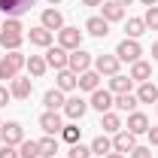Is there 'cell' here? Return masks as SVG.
Returning a JSON list of instances; mask_svg holds the SVG:
<instances>
[{"instance_id":"cell-1","label":"cell","mask_w":158,"mask_h":158,"mask_svg":"<svg viewBox=\"0 0 158 158\" xmlns=\"http://www.w3.org/2000/svg\"><path fill=\"white\" fill-rule=\"evenodd\" d=\"M21 43H24V27H21L19 19H9L3 24V31H0V46L6 52H19Z\"/></svg>"},{"instance_id":"cell-2","label":"cell","mask_w":158,"mask_h":158,"mask_svg":"<svg viewBox=\"0 0 158 158\" xmlns=\"http://www.w3.org/2000/svg\"><path fill=\"white\" fill-rule=\"evenodd\" d=\"M24 64H27V61H24L21 52H9V55H3V58H0V79H9V82H12Z\"/></svg>"},{"instance_id":"cell-3","label":"cell","mask_w":158,"mask_h":158,"mask_svg":"<svg viewBox=\"0 0 158 158\" xmlns=\"http://www.w3.org/2000/svg\"><path fill=\"white\" fill-rule=\"evenodd\" d=\"M58 46L73 52V49H82V31L79 27H61L58 31Z\"/></svg>"},{"instance_id":"cell-4","label":"cell","mask_w":158,"mask_h":158,"mask_svg":"<svg viewBox=\"0 0 158 158\" xmlns=\"http://www.w3.org/2000/svg\"><path fill=\"white\" fill-rule=\"evenodd\" d=\"M140 55H143V49H140V43L137 40H122V43H118V49H116V58L118 61H131V64H134V61H140Z\"/></svg>"},{"instance_id":"cell-5","label":"cell","mask_w":158,"mask_h":158,"mask_svg":"<svg viewBox=\"0 0 158 158\" xmlns=\"http://www.w3.org/2000/svg\"><path fill=\"white\" fill-rule=\"evenodd\" d=\"M0 137H3V143H9V146H19L21 140H24V128H21L19 122H6V125H0Z\"/></svg>"},{"instance_id":"cell-6","label":"cell","mask_w":158,"mask_h":158,"mask_svg":"<svg viewBox=\"0 0 158 158\" xmlns=\"http://www.w3.org/2000/svg\"><path fill=\"white\" fill-rule=\"evenodd\" d=\"M113 91H103V88H98V91H91V100H88V106H94V110H98L100 116H103V113H110V110H113Z\"/></svg>"},{"instance_id":"cell-7","label":"cell","mask_w":158,"mask_h":158,"mask_svg":"<svg viewBox=\"0 0 158 158\" xmlns=\"http://www.w3.org/2000/svg\"><path fill=\"white\" fill-rule=\"evenodd\" d=\"M67 67L79 76V73H85V70L91 67V55H88V52H82V49H73V52H70V58H67Z\"/></svg>"},{"instance_id":"cell-8","label":"cell","mask_w":158,"mask_h":158,"mask_svg":"<svg viewBox=\"0 0 158 158\" xmlns=\"http://www.w3.org/2000/svg\"><path fill=\"white\" fill-rule=\"evenodd\" d=\"M118 64H122V61H118L116 55H98L94 70H98L100 76H116V73H118Z\"/></svg>"},{"instance_id":"cell-9","label":"cell","mask_w":158,"mask_h":158,"mask_svg":"<svg viewBox=\"0 0 158 158\" xmlns=\"http://www.w3.org/2000/svg\"><path fill=\"white\" fill-rule=\"evenodd\" d=\"M40 128H43L46 134H52V137H55V134H61V128H64V125H61L58 110H49V113H43V116H40Z\"/></svg>"},{"instance_id":"cell-10","label":"cell","mask_w":158,"mask_h":158,"mask_svg":"<svg viewBox=\"0 0 158 158\" xmlns=\"http://www.w3.org/2000/svg\"><path fill=\"white\" fill-rule=\"evenodd\" d=\"M67 58H70V52L67 49H61V46H49V52H46V64L49 67H55V70H67Z\"/></svg>"},{"instance_id":"cell-11","label":"cell","mask_w":158,"mask_h":158,"mask_svg":"<svg viewBox=\"0 0 158 158\" xmlns=\"http://www.w3.org/2000/svg\"><path fill=\"white\" fill-rule=\"evenodd\" d=\"M34 0H0V12H6L9 19H19L24 9H31Z\"/></svg>"},{"instance_id":"cell-12","label":"cell","mask_w":158,"mask_h":158,"mask_svg":"<svg viewBox=\"0 0 158 158\" xmlns=\"http://www.w3.org/2000/svg\"><path fill=\"white\" fill-rule=\"evenodd\" d=\"M134 146H137V140H134V134H131V131H118L116 137H113V152H122V155H128Z\"/></svg>"},{"instance_id":"cell-13","label":"cell","mask_w":158,"mask_h":158,"mask_svg":"<svg viewBox=\"0 0 158 158\" xmlns=\"http://www.w3.org/2000/svg\"><path fill=\"white\" fill-rule=\"evenodd\" d=\"M100 15L106 21H122L125 19V6L116 3V0H106V3H100Z\"/></svg>"},{"instance_id":"cell-14","label":"cell","mask_w":158,"mask_h":158,"mask_svg":"<svg viewBox=\"0 0 158 158\" xmlns=\"http://www.w3.org/2000/svg\"><path fill=\"white\" fill-rule=\"evenodd\" d=\"M85 31H88L91 37H106V34H110V21L103 19V15H91V19L85 21Z\"/></svg>"},{"instance_id":"cell-15","label":"cell","mask_w":158,"mask_h":158,"mask_svg":"<svg viewBox=\"0 0 158 158\" xmlns=\"http://www.w3.org/2000/svg\"><path fill=\"white\" fill-rule=\"evenodd\" d=\"M64 113H67V118H82L85 113H88V100H82V98H70L67 103H64Z\"/></svg>"},{"instance_id":"cell-16","label":"cell","mask_w":158,"mask_h":158,"mask_svg":"<svg viewBox=\"0 0 158 158\" xmlns=\"http://www.w3.org/2000/svg\"><path fill=\"white\" fill-rule=\"evenodd\" d=\"M27 37H31V46H40V49H49L52 46V31H46L43 24L40 27H31Z\"/></svg>"},{"instance_id":"cell-17","label":"cell","mask_w":158,"mask_h":158,"mask_svg":"<svg viewBox=\"0 0 158 158\" xmlns=\"http://www.w3.org/2000/svg\"><path fill=\"white\" fill-rule=\"evenodd\" d=\"M128 131H131L134 137H137V134H146V131H149V118L143 116V113H137V110H134V113L128 116Z\"/></svg>"},{"instance_id":"cell-18","label":"cell","mask_w":158,"mask_h":158,"mask_svg":"<svg viewBox=\"0 0 158 158\" xmlns=\"http://www.w3.org/2000/svg\"><path fill=\"white\" fill-rule=\"evenodd\" d=\"M79 88H82V91H98V88H100V73H98V70L79 73Z\"/></svg>"},{"instance_id":"cell-19","label":"cell","mask_w":158,"mask_h":158,"mask_svg":"<svg viewBox=\"0 0 158 158\" xmlns=\"http://www.w3.org/2000/svg\"><path fill=\"white\" fill-rule=\"evenodd\" d=\"M43 27L52 31V34L61 31V27H64V15H61L58 9H46V12H43Z\"/></svg>"},{"instance_id":"cell-20","label":"cell","mask_w":158,"mask_h":158,"mask_svg":"<svg viewBox=\"0 0 158 158\" xmlns=\"http://www.w3.org/2000/svg\"><path fill=\"white\" fill-rule=\"evenodd\" d=\"M131 85H134V79H131V76H122V73L110 76V91H113V94H128Z\"/></svg>"},{"instance_id":"cell-21","label":"cell","mask_w":158,"mask_h":158,"mask_svg":"<svg viewBox=\"0 0 158 158\" xmlns=\"http://www.w3.org/2000/svg\"><path fill=\"white\" fill-rule=\"evenodd\" d=\"M137 100H140V103H158V85H155V82H140Z\"/></svg>"},{"instance_id":"cell-22","label":"cell","mask_w":158,"mask_h":158,"mask_svg":"<svg viewBox=\"0 0 158 158\" xmlns=\"http://www.w3.org/2000/svg\"><path fill=\"white\" fill-rule=\"evenodd\" d=\"M79 85V76L67 67V70H58V91H73Z\"/></svg>"},{"instance_id":"cell-23","label":"cell","mask_w":158,"mask_h":158,"mask_svg":"<svg viewBox=\"0 0 158 158\" xmlns=\"http://www.w3.org/2000/svg\"><path fill=\"white\" fill-rule=\"evenodd\" d=\"M31 91H34V85H31V79H12V88H9V94L12 98H19V100H24V98H31Z\"/></svg>"},{"instance_id":"cell-24","label":"cell","mask_w":158,"mask_h":158,"mask_svg":"<svg viewBox=\"0 0 158 158\" xmlns=\"http://www.w3.org/2000/svg\"><path fill=\"white\" fill-rule=\"evenodd\" d=\"M137 103H140L137 94H131V91H128V94H116V100H113V106H118L122 113H134Z\"/></svg>"},{"instance_id":"cell-25","label":"cell","mask_w":158,"mask_h":158,"mask_svg":"<svg viewBox=\"0 0 158 158\" xmlns=\"http://www.w3.org/2000/svg\"><path fill=\"white\" fill-rule=\"evenodd\" d=\"M152 76V67L146 64V61H134V67H131V79L134 82H149Z\"/></svg>"},{"instance_id":"cell-26","label":"cell","mask_w":158,"mask_h":158,"mask_svg":"<svg viewBox=\"0 0 158 158\" xmlns=\"http://www.w3.org/2000/svg\"><path fill=\"white\" fill-rule=\"evenodd\" d=\"M37 143H40V155H43V158H55V155H58V140L52 137V134L43 137V140H37Z\"/></svg>"},{"instance_id":"cell-27","label":"cell","mask_w":158,"mask_h":158,"mask_svg":"<svg viewBox=\"0 0 158 158\" xmlns=\"http://www.w3.org/2000/svg\"><path fill=\"white\" fill-rule=\"evenodd\" d=\"M100 128H103L106 134H118V131H122V118H118L116 113H103V118H100Z\"/></svg>"},{"instance_id":"cell-28","label":"cell","mask_w":158,"mask_h":158,"mask_svg":"<svg viewBox=\"0 0 158 158\" xmlns=\"http://www.w3.org/2000/svg\"><path fill=\"white\" fill-rule=\"evenodd\" d=\"M19 158H40V143L37 140H21L19 143Z\"/></svg>"},{"instance_id":"cell-29","label":"cell","mask_w":158,"mask_h":158,"mask_svg":"<svg viewBox=\"0 0 158 158\" xmlns=\"http://www.w3.org/2000/svg\"><path fill=\"white\" fill-rule=\"evenodd\" d=\"M43 103H46L49 110H58V106H64L67 100H64V91H58V88H52V91H46V98H43Z\"/></svg>"},{"instance_id":"cell-30","label":"cell","mask_w":158,"mask_h":158,"mask_svg":"<svg viewBox=\"0 0 158 158\" xmlns=\"http://www.w3.org/2000/svg\"><path fill=\"white\" fill-rule=\"evenodd\" d=\"M91 152H98V155H110V152H113V140L103 137V134H100V137H94V143H91Z\"/></svg>"},{"instance_id":"cell-31","label":"cell","mask_w":158,"mask_h":158,"mask_svg":"<svg viewBox=\"0 0 158 158\" xmlns=\"http://www.w3.org/2000/svg\"><path fill=\"white\" fill-rule=\"evenodd\" d=\"M46 67H49V64H46V58H40V55H31V58H27V70H31V76H43Z\"/></svg>"},{"instance_id":"cell-32","label":"cell","mask_w":158,"mask_h":158,"mask_svg":"<svg viewBox=\"0 0 158 158\" xmlns=\"http://www.w3.org/2000/svg\"><path fill=\"white\" fill-rule=\"evenodd\" d=\"M146 34V21L143 19H128V40H137Z\"/></svg>"},{"instance_id":"cell-33","label":"cell","mask_w":158,"mask_h":158,"mask_svg":"<svg viewBox=\"0 0 158 158\" xmlns=\"http://www.w3.org/2000/svg\"><path fill=\"white\" fill-rule=\"evenodd\" d=\"M143 21H146V27H149V31H158V6H146Z\"/></svg>"},{"instance_id":"cell-34","label":"cell","mask_w":158,"mask_h":158,"mask_svg":"<svg viewBox=\"0 0 158 158\" xmlns=\"http://www.w3.org/2000/svg\"><path fill=\"white\" fill-rule=\"evenodd\" d=\"M61 137L73 146V143H79V128L76 125H64V128H61Z\"/></svg>"},{"instance_id":"cell-35","label":"cell","mask_w":158,"mask_h":158,"mask_svg":"<svg viewBox=\"0 0 158 158\" xmlns=\"http://www.w3.org/2000/svg\"><path fill=\"white\" fill-rule=\"evenodd\" d=\"M88 155H91V146H82V143H73L67 152V158H88Z\"/></svg>"},{"instance_id":"cell-36","label":"cell","mask_w":158,"mask_h":158,"mask_svg":"<svg viewBox=\"0 0 158 158\" xmlns=\"http://www.w3.org/2000/svg\"><path fill=\"white\" fill-rule=\"evenodd\" d=\"M131 158H152V149L149 146H134L131 149Z\"/></svg>"},{"instance_id":"cell-37","label":"cell","mask_w":158,"mask_h":158,"mask_svg":"<svg viewBox=\"0 0 158 158\" xmlns=\"http://www.w3.org/2000/svg\"><path fill=\"white\" fill-rule=\"evenodd\" d=\"M0 158H19V152H15V146L3 143V146H0Z\"/></svg>"},{"instance_id":"cell-38","label":"cell","mask_w":158,"mask_h":158,"mask_svg":"<svg viewBox=\"0 0 158 158\" xmlns=\"http://www.w3.org/2000/svg\"><path fill=\"white\" fill-rule=\"evenodd\" d=\"M146 134H149V143H152V146H158V125H155V128H149Z\"/></svg>"},{"instance_id":"cell-39","label":"cell","mask_w":158,"mask_h":158,"mask_svg":"<svg viewBox=\"0 0 158 158\" xmlns=\"http://www.w3.org/2000/svg\"><path fill=\"white\" fill-rule=\"evenodd\" d=\"M9 98H12V94H9V91L0 85V106H6V103H9Z\"/></svg>"},{"instance_id":"cell-40","label":"cell","mask_w":158,"mask_h":158,"mask_svg":"<svg viewBox=\"0 0 158 158\" xmlns=\"http://www.w3.org/2000/svg\"><path fill=\"white\" fill-rule=\"evenodd\" d=\"M82 3H85V6H100L103 0H82Z\"/></svg>"},{"instance_id":"cell-41","label":"cell","mask_w":158,"mask_h":158,"mask_svg":"<svg viewBox=\"0 0 158 158\" xmlns=\"http://www.w3.org/2000/svg\"><path fill=\"white\" fill-rule=\"evenodd\" d=\"M103 158H125L122 152H110V155H103Z\"/></svg>"},{"instance_id":"cell-42","label":"cell","mask_w":158,"mask_h":158,"mask_svg":"<svg viewBox=\"0 0 158 158\" xmlns=\"http://www.w3.org/2000/svg\"><path fill=\"white\" fill-rule=\"evenodd\" d=\"M152 58L158 61V43H155V46H152Z\"/></svg>"},{"instance_id":"cell-43","label":"cell","mask_w":158,"mask_h":158,"mask_svg":"<svg viewBox=\"0 0 158 158\" xmlns=\"http://www.w3.org/2000/svg\"><path fill=\"white\" fill-rule=\"evenodd\" d=\"M143 3H146V6H155V3H158V0H143Z\"/></svg>"},{"instance_id":"cell-44","label":"cell","mask_w":158,"mask_h":158,"mask_svg":"<svg viewBox=\"0 0 158 158\" xmlns=\"http://www.w3.org/2000/svg\"><path fill=\"white\" fill-rule=\"evenodd\" d=\"M116 3H122V6H128V3H131V0H116Z\"/></svg>"},{"instance_id":"cell-45","label":"cell","mask_w":158,"mask_h":158,"mask_svg":"<svg viewBox=\"0 0 158 158\" xmlns=\"http://www.w3.org/2000/svg\"><path fill=\"white\" fill-rule=\"evenodd\" d=\"M49 3H52V6H55V3H61V0H49Z\"/></svg>"},{"instance_id":"cell-46","label":"cell","mask_w":158,"mask_h":158,"mask_svg":"<svg viewBox=\"0 0 158 158\" xmlns=\"http://www.w3.org/2000/svg\"><path fill=\"white\" fill-rule=\"evenodd\" d=\"M55 158H58V155H55Z\"/></svg>"}]
</instances>
